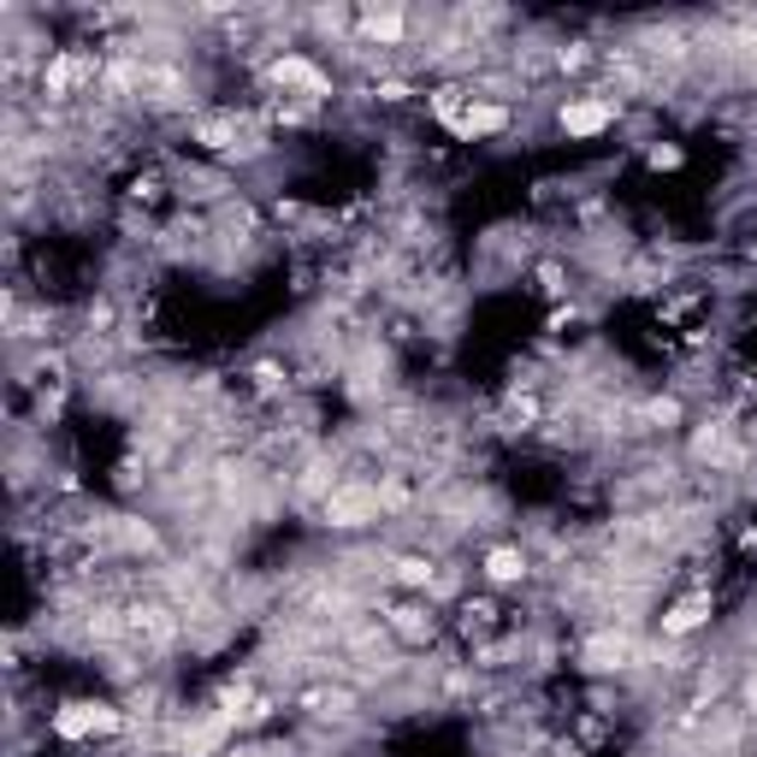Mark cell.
<instances>
[{
	"label": "cell",
	"mask_w": 757,
	"mask_h": 757,
	"mask_svg": "<svg viewBox=\"0 0 757 757\" xmlns=\"http://www.w3.org/2000/svg\"><path fill=\"white\" fill-rule=\"evenodd\" d=\"M54 739H107V734H130V710L113 698H71L48 717Z\"/></svg>",
	"instance_id": "1"
},
{
	"label": "cell",
	"mask_w": 757,
	"mask_h": 757,
	"mask_svg": "<svg viewBox=\"0 0 757 757\" xmlns=\"http://www.w3.org/2000/svg\"><path fill=\"white\" fill-rule=\"evenodd\" d=\"M319 515H326L331 533H361V527H373V521H385V491H378V479H343V486L319 503Z\"/></svg>",
	"instance_id": "2"
},
{
	"label": "cell",
	"mask_w": 757,
	"mask_h": 757,
	"mask_svg": "<svg viewBox=\"0 0 757 757\" xmlns=\"http://www.w3.org/2000/svg\"><path fill=\"white\" fill-rule=\"evenodd\" d=\"M639 663H645V651H639V639L628 628H598L580 639V668L586 675H633Z\"/></svg>",
	"instance_id": "3"
},
{
	"label": "cell",
	"mask_w": 757,
	"mask_h": 757,
	"mask_svg": "<svg viewBox=\"0 0 757 757\" xmlns=\"http://www.w3.org/2000/svg\"><path fill=\"white\" fill-rule=\"evenodd\" d=\"M267 83H272V90H284V101H302V107L331 101V78L308 60V54H279V60L267 66Z\"/></svg>",
	"instance_id": "4"
},
{
	"label": "cell",
	"mask_w": 757,
	"mask_h": 757,
	"mask_svg": "<svg viewBox=\"0 0 757 757\" xmlns=\"http://www.w3.org/2000/svg\"><path fill=\"white\" fill-rule=\"evenodd\" d=\"M621 119V101L616 95H568L562 107H557V130L562 137H604L609 125Z\"/></svg>",
	"instance_id": "5"
},
{
	"label": "cell",
	"mask_w": 757,
	"mask_h": 757,
	"mask_svg": "<svg viewBox=\"0 0 757 757\" xmlns=\"http://www.w3.org/2000/svg\"><path fill=\"white\" fill-rule=\"evenodd\" d=\"M710 616H717V598L698 586V592H687V598H675V604L663 609V616H657V633L668 639V645H680V639H692L698 628H710Z\"/></svg>",
	"instance_id": "6"
},
{
	"label": "cell",
	"mask_w": 757,
	"mask_h": 757,
	"mask_svg": "<svg viewBox=\"0 0 757 757\" xmlns=\"http://www.w3.org/2000/svg\"><path fill=\"white\" fill-rule=\"evenodd\" d=\"M509 125H515V113H509L503 101H486V95L474 90V101L462 107V119H456V125H444V130H450L456 142H479V137H503Z\"/></svg>",
	"instance_id": "7"
},
{
	"label": "cell",
	"mask_w": 757,
	"mask_h": 757,
	"mask_svg": "<svg viewBox=\"0 0 757 757\" xmlns=\"http://www.w3.org/2000/svg\"><path fill=\"white\" fill-rule=\"evenodd\" d=\"M409 12L403 7H378V12H361L356 31H361V48H403L409 42Z\"/></svg>",
	"instance_id": "8"
},
{
	"label": "cell",
	"mask_w": 757,
	"mask_h": 757,
	"mask_svg": "<svg viewBox=\"0 0 757 757\" xmlns=\"http://www.w3.org/2000/svg\"><path fill=\"white\" fill-rule=\"evenodd\" d=\"M479 574H486V586H521V580L533 574V557L521 545H491L486 550V568H479Z\"/></svg>",
	"instance_id": "9"
},
{
	"label": "cell",
	"mask_w": 757,
	"mask_h": 757,
	"mask_svg": "<svg viewBox=\"0 0 757 757\" xmlns=\"http://www.w3.org/2000/svg\"><path fill=\"white\" fill-rule=\"evenodd\" d=\"M391 580L409 592H432V580H439V562L432 557H391Z\"/></svg>",
	"instance_id": "10"
},
{
	"label": "cell",
	"mask_w": 757,
	"mask_h": 757,
	"mask_svg": "<svg viewBox=\"0 0 757 757\" xmlns=\"http://www.w3.org/2000/svg\"><path fill=\"white\" fill-rule=\"evenodd\" d=\"M249 391L260 403L284 397V391H290V368H284V361H255V368H249Z\"/></svg>",
	"instance_id": "11"
},
{
	"label": "cell",
	"mask_w": 757,
	"mask_h": 757,
	"mask_svg": "<svg viewBox=\"0 0 757 757\" xmlns=\"http://www.w3.org/2000/svg\"><path fill=\"white\" fill-rule=\"evenodd\" d=\"M391 633H403V639H432V628H439V621H432V609H415V604H403V609H391V621H385Z\"/></svg>",
	"instance_id": "12"
},
{
	"label": "cell",
	"mask_w": 757,
	"mask_h": 757,
	"mask_svg": "<svg viewBox=\"0 0 757 757\" xmlns=\"http://www.w3.org/2000/svg\"><path fill=\"white\" fill-rule=\"evenodd\" d=\"M373 101L378 107H403V101H415V83L409 78H373Z\"/></svg>",
	"instance_id": "13"
},
{
	"label": "cell",
	"mask_w": 757,
	"mask_h": 757,
	"mask_svg": "<svg viewBox=\"0 0 757 757\" xmlns=\"http://www.w3.org/2000/svg\"><path fill=\"white\" fill-rule=\"evenodd\" d=\"M645 166H651V172H680V166H687V149H680V142H651V149H645Z\"/></svg>",
	"instance_id": "14"
},
{
	"label": "cell",
	"mask_w": 757,
	"mask_h": 757,
	"mask_svg": "<svg viewBox=\"0 0 757 757\" xmlns=\"http://www.w3.org/2000/svg\"><path fill=\"white\" fill-rule=\"evenodd\" d=\"M225 757H296L284 746V739H243V746H231Z\"/></svg>",
	"instance_id": "15"
},
{
	"label": "cell",
	"mask_w": 757,
	"mask_h": 757,
	"mask_svg": "<svg viewBox=\"0 0 757 757\" xmlns=\"http://www.w3.org/2000/svg\"><path fill=\"white\" fill-rule=\"evenodd\" d=\"M550 60H557V71H580L592 60V42H562L557 54H550Z\"/></svg>",
	"instance_id": "16"
},
{
	"label": "cell",
	"mask_w": 757,
	"mask_h": 757,
	"mask_svg": "<svg viewBox=\"0 0 757 757\" xmlns=\"http://www.w3.org/2000/svg\"><path fill=\"white\" fill-rule=\"evenodd\" d=\"M538 290H545V296H568V272L557 267V260H545V267H538Z\"/></svg>",
	"instance_id": "17"
},
{
	"label": "cell",
	"mask_w": 757,
	"mask_h": 757,
	"mask_svg": "<svg viewBox=\"0 0 757 757\" xmlns=\"http://www.w3.org/2000/svg\"><path fill=\"white\" fill-rule=\"evenodd\" d=\"M550 757H586V752H580L574 739H557V746H550Z\"/></svg>",
	"instance_id": "18"
},
{
	"label": "cell",
	"mask_w": 757,
	"mask_h": 757,
	"mask_svg": "<svg viewBox=\"0 0 757 757\" xmlns=\"http://www.w3.org/2000/svg\"><path fill=\"white\" fill-rule=\"evenodd\" d=\"M746 710H752V717H757V668H752V675H746Z\"/></svg>",
	"instance_id": "19"
}]
</instances>
